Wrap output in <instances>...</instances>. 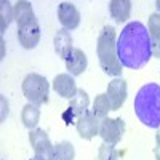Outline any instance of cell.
<instances>
[{
    "label": "cell",
    "mask_w": 160,
    "mask_h": 160,
    "mask_svg": "<svg viewBox=\"0 0 160 160\" xmlns=\"http://www.w3.org/2000/svg\"><path fill=\"white\" fill-rule=\"evenodd\" d=\"M117 56L123 68L142 69L152 58V42L148 28L139 21L128 22L117 38Z\"/></svg>",
    "instance_id": "obj_1"
},
{
    "label": "cell",
    "mask_w": 160,
    "mask_h": 160,
    "mask_svg": "<svg viewBox=\"0 0 160 160\" xmlns=\"http://www.w3.org/2000/svg\"><path fill=\"white\" fill-rule=\"evenodd\" d=\"M135 114L139 122L148 128H160V85L146 83L142 85L135 96Z\"/></svg>",
    "instance_id": "obj_2"
},
{
    "label": "cell",
    "mask_w": 160,
    "mask_h": 160,
    "mask_svg": "<svg viewBox=\"0 0 160 160\" xmlns=\"http://www.w3.org/2000/svg\"><path fill=\"white\" fill-rule=\"evenodd\" d=\"M96 55L104 74L114 77L122 75L123 66L117 56V38H115V29L112 26H104L101 29L96 42Z\"/></svg>",
    "instance_id": "obj_3"
},
{
    "label": "cell",
    "mask_w": 160,
    "mask_h": 160,
    "mask_svg": "<svg viewBox=\"0 0 160 160\" xmlns=\"http://www.w3.org/2000/svg\"><path fill=\"white\" fill-rule=\"evenodd\" d=\"M22 95L31 104L35 106H43L48 102V95H50V83L47 77L40 74H28L22 80Z\"/></svg>",
    "instance_id": "obj_4"
},
{
    "label": "cell",
    "mask_w": 160,
    "mask_h": 160,
    "mask_svg": "<svg viewBox=\"0 0 160 160\" xmlns=\"http://www.w3.org/2000/svg\"><path fill=\"white\" fill-rule=\"evenodd\" d=\"M123 135H125V122L120 117H115V118L106 117L101 120L99 136L104 142L115 146L122 141Z\"/></svg>",
    "instance_id": "obj_5"
},
{
    "label": "cell",
    "mask_w": 160,
    "mask_h": 160,
    "mask_svg": "<svg viewBox=\"0 0 160 160\" xmlns=\"http://www.w3.org/2000/svg\"><path fill=\"white\" fill-rule=\"evenodd\" d=\"M40 35H42V31H40V24H38L37 18L28 21L26 24H22V26L18 28L19 45L26 50L35 48L38 45V42H40Z\"/></svg>",
    "instance_id": "obj_6"
},
{
    "label": "cell",
    "mask_w": 160,
    "mask_h": 160,
    "mask_svg": "<svg viewBox=\"0 0 160 160\" xmlns=\"http://www.w3.org/2000/svg\"><path fill=\"white\" fill-rule=\"evenodd\" d=\"M99 125H101V120L91 111H87L83 115H80L77 118L75 128H77V133L80 138L90 141L96 135H99Z\"/></svg>",
    "instance_id": "obj_7"
},
{
    "label": "cell",
    "mask_w": 160,
    "mask_h": 160,
    "mask_svg": "<svg viewBox=\"0 0 160 160\" xmlns=\"http://www.w3.org/2000/svg\"><path fill=\"white\" fill-rule=\"evenodd\" d=\"M127 95H128V90H127V82L123 78H114L109 82L108 85V91H106V96H108L109 102H111V109L112 111H118L127 101Z\"/></svg>",
    "instance_id": "obj_8"
},
{
    "label": "cell",
    "mask_w": 160,
    "mask_h": 160,
    "mask_svg": "<svg viewBox=\"0 0 160 160\" xmlns=\"http://www.w3.org/2000/svg\"><path fill=\"white\" fill-rule=\"evenodd\" d=\"M58 19L62 26V29L74 31L80 26V13L74 3L61 2L58 5Z\"/></svg>",
    "instance_id": "obj_9"
},
{
    "label": "cell",
    "mask_w": 160,
    "mask_h": 160,
    "mask_svg": "<svg viewBox=\"0 0 160 160\" xmlns=\"http://www.w3.org/2000/svg\"><path fill=\"white\" fill-rule=\"evenodd\" d=\"M64 61H66V69H68V74H71L72 77L82 75L87 71V66H88L87 55L80 48H74Z\"/></svg>",
    "instance_id": "obj_10"
},
{
    "label": "cell",
    "mask_w": 160,
    "mask_h": 160,
    "mask_svg": "<svg viewBox=\"0 0 160 160\" xmlns=\"http://www.w3.org/2000/svg\"><path fill=\"white\" fill-rule=\"evenodd\" d=\"M53 90L58 93V96L71 99L78 88H77L75 80L71 74H58L55 77V80H53Z\"/></svg>",
    "instance_id": "obj_11"
},
{
    "label": "cell",
    "mask_w": 160,
    "mask_h": 160,
    "mask_svg": "<svg viewBox=\"0 0 160 160\" xmlns=\"http://www.w3.org/2000/svg\"><path fill=\"white\" fill-rule=\"evenodd\" d=\"M53 45H55V51L56 55L62 59L68 58V55L74 50L72 47V35L71 31L68 29H58V32L55 34V40H53Z\"/></svg>",
    "instance_id": "obj_12"
},
{
    "label": "cell",
    "mask_w": 160,
    "mask_h": 160,
    "mask_svg": "<svg viewBox=\"0 0 160 160\" xmlns=\"http://www.w3.org/2000/svg\"><path fill=\"white\" fill-rule=\"evenodd\" d=\"M131 2L130 0H111L109 2V15L112 16V19L118 24L125 22L127 19H130L131 15Z\"/></svg>",
    "instance_id": "obj_13"
},
{
    "label": "cell",
    "mask_w": 160,
    "mask_h": 160,
    "mask_svg": "<svg viewBox=\"0 0 160 160\" xmlns=\"http://www.w3.org/2000/svg\"><path fill=\"white\" fill-rule=\"evenodd\" d=\"M148 31L152 42V56L160 58V13H152L149 16Z\"/></svg>",
    "instance_id": "obj_14"
},
{
    "label": "cell",
    "mask_w": 160,
    "mask_h": 160,
    "mask_svg": "<svg viewBox=\"0 0 160 160\" xmlns=\"http://www.w3.org/2000/svg\"><path fill=\"white\" fill-rule=\"evenodd\" d=\"M88 106H90V98H88V93L82 88H78L75 91V95L69 99V109L71 112L78 118L80 115H83L88 111Z\"/></svg>",
    "instance_id": "obj_15"
},
{
    "label": "cell",
    "mask_w": 160,
    "mask_h": 160,
    "mask_svg": "<svg viewBox=\"0 0 160 160\" xmlns=\"http://www.w3.org/2000/svg\"><path fill=\"white\" fill-rule=\"evenodd\" d=\"M13 13H15V21L18 24V28L35 18L31 2H26V0H19V2L15 3V7H13Z\"/></svg>",
    "instance_id": "obj_16"
},
{
    "label": "cell",
    "mask_w": 160,
    "mask_h": 160,
    "mask_svg": "<svg viewBox=\"0 0 160 160\" xmlns=\"http://www.w3.org/2000/svg\"><path fill=\"white\" fill-rule=\"evenodd\" d=\"M38 120H40L38 106L28 102L22 108V111H21V122H22V125L26 128H29V130H35L37 125H38Z\"/></svg>",
    "instance_id": "obj_17"
},
{
    "label": "cell",
    "mask_w": 160,
    "mask_h": 160,
    "mask_svg": "<svg viewBox=\"0 0 160 160\" xmlns=\"http://www.w3.org/2000/svg\"><path fill=\"white\" fill-rule=\"evenodd\" d=\"M75 158V149L69 141H61L55 144L51 160H74Z\"/></svg>",
    "instance_id": "obj_18"
},
{
    "label": "cell",
    "mask_w": 160,
    "mask_h": 160,
    "mask_svg": "<svg viewBox=\"0 0 160 160\" xmlns=\"http://www.w3.org/2000/svg\"><path fill=\"white\" fill-rule=\"evenodd\" d=\"M29 142L32 146L34 152L35 151H40L42 148H47V146H53L47 131L42 130V128H35V130H31L29 131Z\"/></svg>",
    "instance_id": "obj_19"
},
{
    "label": "cell",
    "mask_w": 160,
    "mask_h": 160,
    "mask_svg": "<svg viewBox=\"0 0 160 160\" xmlns=\"http://www.w3.org/2000/svg\"><path fill=\"white\" fill-rule=\"evenodd\" d=\"M109 111H112V109H111V102H109L108 96H106V93H101V95H98V96L95 98V101H93V109H91V112L95 114L99 120H102V118L108 117Z\"/></svg>",
    "instance_id": "obj_20"
},
{
    "label": "cell",
    "mask_w": 160,
    "mask_h": 160,
    "mask_svg": "<svg viewBox=\"0 0 160 160\" xmlns=\"http://www.w3.org/2000/svg\"><path fill=\"white\" fill-rule=\"evenodd\" d=\"M11 21H15V13H13V7L8 0H2L0 2V32H5Z\"/></svg>",
    "instance_id": "obj_21"
},
{
    "label": "cell",
    "mask_w": 160,
    "mask_h": 160,
    "mask_svg": "<svg viewBox=\"0 0 160 160\" xmlns=\"http://www.w3.org/2000/svg\"><path fill=\"white\" fill-rule=\"evenodd\" d=\"M98 160H118V152L112 144L102 142L98 149Z\"/></svg>",
    "instance_id": "obj_22"
},
{
    "label": "cell",
    "mask_w": 160,
    "mask_h": 160,
    "mask_svg": "<svg viewBox=\"0 0 160 160\" xmlns=\"http://www.w3.org/2000/svg\"><path fill=\"white\" fill-rule=\"evenodd\" d=\"M2 104H3V109H2V120H5V115H8V104L5 106V98L2 96Z\"/></svg>",
    "instance_id": "obj_23"
},
{
    "label": "cell",
    "mask_w": 160,
    "mask_h": 160,
    "mask_svg": "<svg viewBox=\"0 0 160 160\" xmlns=\"http://www.w3.org/2000/svg\"><path fill=\"white\" fill-rule=\"evenodd\" d=\"M155 142H157V146L160 148V128H157V133H155Z\"/></svg>",
    "instance_id": "obj_24"
},
{
    "label": "cell",
    "mask_w": 160,
    "mask_h": 160,
    "mask_svg": "<svg viewBox=\"0 0 160 160\" xmlns=\"http://www.w3.org/2000/svg\"><path fill=\"white\" fill-rule=\"evenodd\" d=\"M154 155H155V160H160V148H158V146L154 149Z\"/></svg>",
    "instance_id": "obj_25"
},
{
    "label": "cell",
    "mask_w": 160,
    "mask_h": 160,
    "mask_svg": "<svg viewBox=\"0 0 160 160\" xmlns=\"http://www.w3.org/2000/svg\"><path fill=\"white\" fill-rule=\"evenodd\" d=\"M155 8L158 10L157 13H160V0H157V2H155Z\"/></svg>",
    "instance_id": "obj_26"
},
{
    "label": "cell",
    "mask_w": 160,
    "mask_h": 160,
    "mask_svg": "<svg viewBox=\"0 0 160 160\" xmlns=\"http://www.w3.org/2000/svg\"><path fill=\"white\" fill-rule=\"evenodd\" d=\"M31 160H37V158H35V157H32V158H31Z\"/></svg>",
    "instance_id": "obj_27"
}]
</instances>
